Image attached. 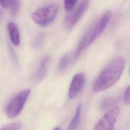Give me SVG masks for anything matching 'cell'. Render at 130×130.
Masks as SVG:
<instances>
[{"mask_svg":"<svg viewBox=\"0 0 130 130\" xmlns=\"http://www.w3.org/2000/svg\"><path fill=\"white\" fill-rule=\"evenodd\" d=\"M57 11V6L53 4L37 9L32 13L31 16L36 23L44 26L48 25L53 21Z\"/></svg>","mask_w":130,"mask_h":130,"instance_id":"obj_4","label":"cell"},{"mask_svg":"<svg viewBox=\"0 0 130 130\" xmlns=\"http://www.w3.org/2000/svg\"><path fill=\"white\" fill-rule=\"evenodd\" d=\"M30 93V89H24L11 100L5 109V113L7 117L13 118L16 117L21 112Z\"/></svg>","mask_w":130,"mask_h":130,"instance_id":"obj_3","label":"cell"},{"mask_svg":"<svg viewBox=\"0 0 130 130\" xmlns=\"http://www.w3.org/2000/svg\"><path fill=\"white\" fill-rule=\"evenodd\" d=\"M90 0H83L78 7L72 12L69 14L64 21L65 27L67 29L73 27L80 19L88 8Z\"/></svg>","mask_w":130,"mask_h":130,"instance_id":"obj_6","label":"cell"},{"mask_svg":"<svg viewBox=\"0 0 130 130\" xmlns=\"http://www.w3.org/2000/svg\"><path fill=\"white\" fill-rule=\"evenodd\" d=\"M53 130H60V129L58 127H56L53 129Z\"/></svg>","mask_w":130,"mask_h":130,"instance_id":"obj_18","label":"cell"},{"mask_svg":"<svg viewBox=\"0 0 130 130\" xmlns=\"http://www.w3.org/2000/svg\"><path fill=\"white\" fill-rule=\"evenodd\" d=\"M15 0H0V4L4 8L10 7Z\"/></svg>","mask_w":130,"mask_h":130,"instance_id":"obj_16","label":"cell"},{"mask_svg":"<svg viewBox=\"0 0 130 130\" xmlns=\"http://www.w3.org/2000/svg\"><path fill=\"white\" fill-rule=\"evenodd\" d=\"M1 16H2V12H1V10H0V18H1Z\"/></svg>","mask_w":130,"mask_h":130,"instance_id":"obj_19","label":"cell"},{"mask_svg":"<svg viewBox=\"0 0 130 130\" xmlns=\"http://www.w3.org/2000/svg\"><path fill=\"white\" fill-rule=\"evenodd\" d=\"M11 8V11L13 14H15L18 12L19 8V2L18 0H15L10 6Z\"/></svg>","mask_w":130,"mask_h":130,"instance_id":"obj_14","label":"cell"},{"mask_svg":"<svg viewBox=\"0 0 130 130\" xmlns=\"http://www.w3.org/2000/svg\"><path fill=\"white\" fill-rule=\"evenodd\" d=\"M119 113L118 107L111 109L99 120L94 130H113Z\"/></svg>","mask_w":130,"mask_h":130,"instance_id":"obj_5","label":"cell"},{"mask_svg":"<svg viewBox=\"0 0 130 130\" xmlns=\"http://www.w3.org/2000/svg\"><path fill=\"white\" fill-rule=\"evenodd\" d=\"M85 84V77L82 73L75 74L71 82L69 90V98L73 99L76 98L83 88Z\"/></svg>","mask_w":130,"mask_h":130,"instance_id":"obj_7","label":"cell"},{"mask_svg":"<svg viewBox=\"0 0 130 130\" xmlns=\"http://www.w3.org/2000/svg\"><path fill=\"white\" fill-rule=\"evenodd\" d=\"M124 100L126 104L130 105V86H128L125 91L124 94Z\"/></svg>","mask_w":130,"mask_h":130,"instance_id":"obj_15","label":"cell"},{"mask_svg":"<svg viewBox=\"0 0 130 130\" xmlns=\"http://www.w3.org/2000/svg\"><path fill=\"white\" fill-rule=\"evenodd\" d=\"M114 103V100H112V99H106L104 102H103L102 105H103V108L104 109H107L108 108L109 106H111L112 105V104Z\"/></svg>","mask_w":130,"mask_h":130,"instance_id":"obj_17","label":"cell"},{"mask_svg":"<svg viewBox=\"0 0 130 130\" xmlns=\"http://www.w3.org/2000/svg\"><path fill=\"white\" fill-rule=\"evenodd\" d=\"M125 65L124 59L118 57L110 63L95 80L93 90L95 92L105 90L114 85L120 78Z\"/></svg>","mask_w":130,"mask_h":130,"instance_id":"obj_1","label":"cell"},{"mask_svg":"<svg viewBox=\"0 0 130 130\" xmlns=\"http://www.w3.org/2000/svg\"><path fill=\"white\" fill-rule=\"evenodd\" d=\"M7 29L10 40L15 45H18L20 43V35L17 25L12 22L8 23Z\"/></svg>","mask_w":130,"mask_h":130,"instance_id":"obj_9","label":"cell"},{"mask_svg":"<svg viewBox=\"0 0 130 130\" xmlns=\"http://www.w3.org/2000/svg\"><path fill=\"white\" fill-rule=\"evenodd\" d=\"M1 130H21V125L18 123H12L4 126Z\"/></svg>","mask_w":130,"mask_h":130,"instance_id":"obj_12","label":"cell"},{"mask_svg":"<svg viewBox=\"0 0 130 130\" xmlns=\"http://www.w3.org/2000/svg\"><path fill=\"white\" fill-rule=\"evenodd\" d=\"M72 60V56L70 54H66L60 58L59 62L58 68L60 71L64 72L70 65Z\"/></svg>","mask_w":130,"mask_h":130,"instance_id":"obj_11","label":"cell"},{"mask_svg":"<svg viewBox=\"0 0 130 130\" xmlns=\"http://www.w3.org/2000/svg\"><path fill=\"white\" fill-rule=\"evenodd\" d=\"M78 0H64V9L67 11H71L77 3Z\"/></svg>","mask_w":130,"mask_h":130,"instance_id":"obj_13","label":"cell"},{"mask_svg":"<svg viewBox=\"0 0 130 130\" xmlns=\"http://www.w3.org/2000/svg\"><path fill=\"white\" fill-rule=\"evenodd\" d=\"M111 16V12L106 11L87 29L77 46L74 54L75 58L77 57L84 49L101 35L109 23Z\"/></svg>","mask_w":130,"mask_h":130,"instance_id":"obj_2","label":"cell"},{"mask_svg":"<svg viewBox=\"0 0 130 130\" xmlns=\"http://www.w3.org/2000/svg\"><path fill=\"white\" fill-rule=\"evenodd\" d=\"M82 105L79 104L76 108L75 113L71 121L69 126V130H75L77 127L79 122L80 121Z\"/></svg>","mask_w":130,"mask_h":130,"instance_id":"obj_10","label":"cell"},{"mask_svg":"<svg viewBox=\"0 0 130 130\" xmlns=\"http://www.w3.org/2000/svg\"><path fill=\"white\" fill-rule=\"evenodd\" d=\"M49 63V56H46L42 59L35 75V78L37 80L41 81L46 77L48 69Z\"/></svg>","mask_w":130,"mask_h":130,"instance_id":"obj_8","label":"cell"}]
</instances>
